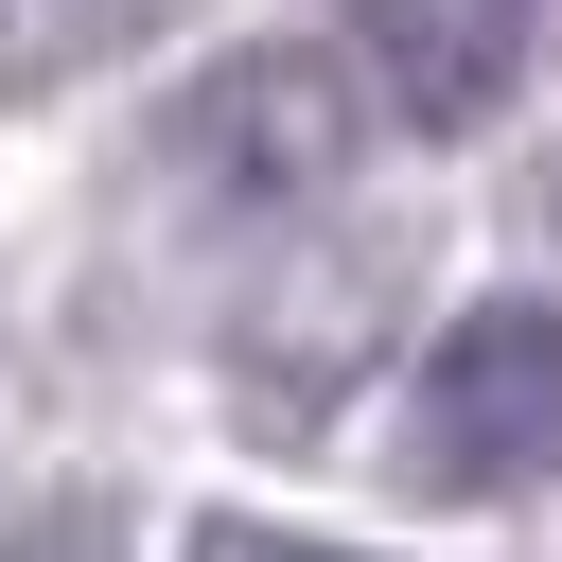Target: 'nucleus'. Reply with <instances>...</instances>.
<instances>
[{
	"label": "nucleus",
	"instance_id": "1",
	"mask_svg": "<svg viewBox=\"0 0 562 562\" xmlns=\"http://www.w3.org/2000/svg\"><path fill=\"white\" fill-rule=\"evenodd\" d=\"M369 123H386V88H369L351 35H246V53H211L193 88H158L140 193L193 211V228H281V211L351 193Z\"/></svg>",
	"mask_w": 562,
	"mask_h": 562
},
{
	"label": "nucleus",
	"instance_id": "2",
	"mask_svg": "<svg viewBox=\"0 0 562 562\" xmlns=\"http://www.w3.org/2000/svg\"><path fill=\"white\" fill-rule=\"evenodd\" d=\"M422 509H527L562 492V299L509 281V299H457L404 386H386V439H369Z\"/></svg>",
	"mask_w": 562,
	"mask_h": 562
},
{
	"label": "nucleus",
	"instance_id": "3",
	"mask_svg": "<svg viewBox=\"0 0 562 562\" xmlns=\"http://www.w3.org/2000/svg\"><path fill=\"white\" fill-rule=\"evenodd\" d=\"M334 18H351V53H369L404 140H474L544 70V0H334Z\"/></svg>",
	"mask_w": 562,
	"mask_h": 562
},
{
	"label": "nucleus",
	"instance_id": "4",
	"mask_svg": "<svg viewBox=\"0 0 562 562\" xmlns=\"http://www.w3.org/2000/svg\"><path fill=\"white\" fill-rule=\"evenodd\" d=\"M193 562H369V544H316V527H246V509H211Z\"/></svg>",
	"mask_w": 562,
	"mask_h": 562
},
{
	"label": "nucleus",
	"instance_id": "5",
	"mask_svg": "<svg viewBox=\"0 0 562 562\" xmlns=\"http://www.w3.org/2000/svg\"><path fill=\"white\" fill-rule=\"evenodd\" d=\"M105 18H140V0H0V53H70V35H105Z\"/></svg>",
	"mask_w": 562,
	"mask_h": 562
},
{
	"label": "nucleus",
	"instance_id": "6",
	"mask_svg": "<svg viewBox=\"0 0 562 562\" xmlns=\"http://www.w3.org/2000/svg\"><path fill=\"white\" fill-rule=\"evenodd\" d=\"M527 193H544V246H562V140H544V158H527Z\"/></svg>",
	"mask_w": 562,
	"mask_h": 562
}]
</instances>
